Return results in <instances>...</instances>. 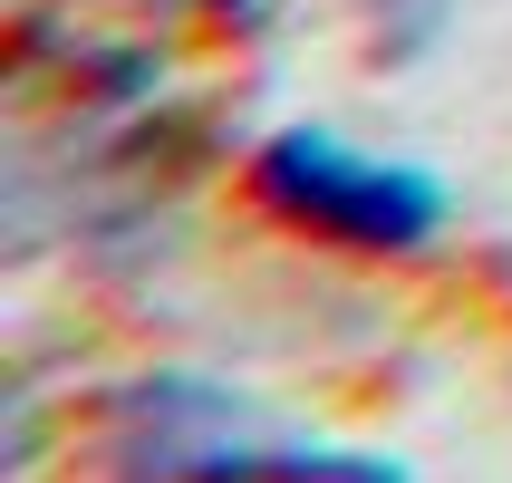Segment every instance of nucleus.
<instances>
[{
    "instance_id": "obj_1",
    "label": "nucleus",
    "mask_w": 512,
    "mask_h": 483,
    "mask_svg": "<svg viewBox=\"0 0 512 483\" xmlns=\"http://www.w3.org/2000/svg\"><path fill=\"white\" fill-rule=\"evenodd\" d=\"M252 194L261 213H281L290 232H319L339 252H426L445 232V174L406 165V155H368L329 126H281L252 155Z\"/></svg>"
},
{
    "instance_id": "obj_2",
    "label": "nucleus",
    "mask_w": 512,
    "mask_h": 483,
    "mask_svg": "<svg viewBox=\"0 0 512 483\" xmlns=\"http://www.w3.org/2000/svg\"><path fill=\"white\" fill-rule=\"evenodd\" d=\"M87 455L97 474H242L252 435H242V406L213 387V377H126L97 426H87Z\"/></svg>"
},
{
    "instance_id": "obj_3",
    "label": "nucleus",
    "mask_w": 512,
    "mask_h": 483,
    "mask_svg": "<svg viewBox=\"0 0 512 483\" xmlns=\"http://www.w3.org/2000/svg\"><path fill=\"white\" fill-rule=\"evenodd\" d=\"M348 10L368 20V39L387 58H426L445 39V20H455V0H348Z\"/></svg>"
}]
</instances>
